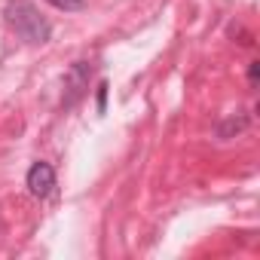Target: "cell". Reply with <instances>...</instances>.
I'll return each instance as SVG.
<instances>
[{"instance_id": "3", "label": "cell", "mask_w": 260, "mask_h": 260, "mask_svg": "<svg viewBox=\"0 0 260 260\" xmlns=\"http://www.w3.org/2000/svg\"><path fill=\"white\" fill-rule=\"evenodd\" d=\"M25 187H28V193H31L34 199H49V196L55 193V169H52L49 162L37 159V162L28 169V175H25Z\"/></svg>"}, {"instance_id": "2", "label": "cell", "mask_w": 260, "mask_h": 260, "mask_svg": "<svg viewBox=\"0 0 260 260\" xmlns=\"http://www.w3.org/2000/svg\"><path fill=\"white\" fill-rule=\"evenodd\" d=\"M92 71H95V64L86 61V58H80V61H74L68 68V74H64V92H61V110H71V107H77L86 98Z\"/></svg>"}, {"instance_id": "5", "label": "cell", "mask_w": 260, "mask_h": 260, "mask_svg": "<svg viewBox=\"0 0 260 260\" xmlns=\"http://www.w3.org/2000/svg\"><path fill=\"white\" fill-rule=\"evenodd\" d=\"M46 4H52L55 10H64V13H80L86 7V0H46Z\"/></svg>"}, {"instance_id": "1", "label": "cell", "mask_w": 260, "mask_h": 260, "mask_svg": "<svg viewBox=\"0 0 260 260\" xmlns=\"http://www.w3.org/2000/svg\"><path fill=\"white\" fill-rule=\"evenodd\" d=\"M4 16H7V25L25 43H46L52 37V25L40 16V10L31 4V0H10Z\"/></svg>"}, {"instance_id": "6", "label": "cell", "mask_w": 260, "mask_h": 260, "mask_svg": "<svg viewBox=\"0 0 260 260\" xmlns=\"http://www.w3.org/2000/svg\"><path fill=\"white\" fill-rule=\"evenodd\" d=\"M107 89H110V86H107V83L101 80V83H98V101H95L98 113H104V107H107Z\"/></svg>"}, {"instance_id": "4", "label": "cell", "mask_w": 260, "mask_h": 260, "mask_svg": "<svg viewBox=\"0 0 260 260\" xmlns=\"http://www.w3.org/2000/svg\"><path fill=\"white\" fill-rule=\"evenodd\" d=\"M248 125H251V113H248V110L230 113V116H223V119L214 125V138H217V141H230V138L242 135Z\"/></svg>"}, {"instance_id": "7", "label": "cell", "mask_w": 260, "mask_h": 260, "mask_svg": "<svg viewBox=\"0 0 260 260\" xmlns=\"http://www.w3.org/2000/svg\"><path fill=\"white\" fill-rule=\"evenodd\" d=\"M257 74H260V61H251L248 64V86H251V92L257 89Z\"/></svg>"}]
</instances>
